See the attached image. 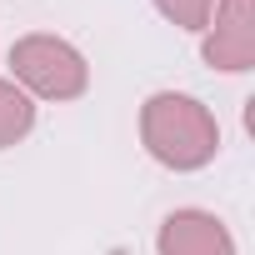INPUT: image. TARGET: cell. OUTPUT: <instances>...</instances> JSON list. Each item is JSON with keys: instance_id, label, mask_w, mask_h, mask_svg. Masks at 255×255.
Segmentation results:
<instances>
[{"instance_id": "cell-2", "label": "cell", "mask_w": 255, "mask_h": 255, "mask_svg": "<svg viewBox=\"0 0 255 255\" xmlns=\"http://www.w3.org/2000/svg\"><path fill=\"white\" fill-rule=\"evenodd\" d=\"M10 70L40 100H75L90 85L85 55L70 40H60V35H25V40H15L10 45Z\"/></svg>"}, {"instance_id": "cell-1", "label": "cell", "mask_w": 255, "mask_h": 255, "mask_svg": "<svg viewBox=\"0 0 255 255\" xmlns=\"http://www.w3.org/2000/svg\"><path fill=\"white\" fill-rule=\"evenodd\" d=\"M140 140H145V150L160 165H170V170H200L220 150V125H215V115L195 95L160 90L140 110Z\"/></svg>"}, {"instance_id": "cell-5", "label": "cell", "mask_w": 255, "mask_h": 255, "mask_svg": "<svg viewBox=\"0 0 255 255\" xmlns=\"http://www.w3.org/2000/svg\"><path fill=\"white\" fill-rule=\"evenodd\" d=\"M35 125V105L25 100V90H15L10 80H0V150L30 135Z\"/></svg>"}, {"instance_id": "cell-3", "label": "cell", "mask_w": 255, "mask_h": 255, "mask_svg": "<svg viewBox=\"0 0 255 255\" xmlns=\"http://www.w3.org/2000/svg\"><path fill=\"white\" fill-rule=\"evenodd\" d=\"M205 60L215 70H250L255 65V0H220L215 25L205 35Z\"/></svg>"}, {"instance_id": "cell-6", "label": "cell", "mask_w": 255, "mask_h": 255, "mask_svg": "<svg viewBox=\"0 0 255 255\" xmlns=\"http://www.w3.org/2000/svg\"><path fill=\"white\" fill-rule=\"evenodd\" d=\"M160 15L175 20L180 30H205L210 25V10H215V0H155Z\"/></svg>"}, {"instance_id": "cell-4", "label": "cell", "mask_w": 255, "mask_h": 255, "mask_svg": "<svg viewBox=\"0 0 255 255\" xmlns=\"http://www.w3.org/2000/svg\"><path fill=\"white\" fill-rule=\"evenodd\" d=\"M160 255H235V240L210 210H175L160 225Z\"/></svg>"}]
</instances>
